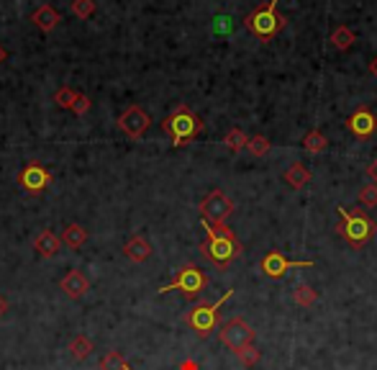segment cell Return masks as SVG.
<instances>
[{
  "label": "cell",
  "instance_id": "cell-2",
  "mask_svg": "<svg viewBox=\"0 0 377 370\" xmlns=\"http://www.w3.org/2000/svg\"><path fill=\"white\" fill-rule=\"evenodd\" d=\"M277 3H280V0H267L265 6H259L254 13H249L244 18L246 31H251V34H254L259 41H265V44L272 41V39L285 29V23H288V18L277 11Z\"/></svg>",
  "mask_w": 377,
  "mask_h": 370
},
{
  "label": "cell",
  "instance_id": "cell-27",
  "mask_svg": "<svg viewBox=\"0 0 377 370\" xmlns=\"http://www.w3.org/2000/svg\"><path fill=\"white\" fill-rule=\"evenodd\" d=\"M72 13L82 21H88L95 13V0H72Z\"/></svg>",
  "mask_w": 377,
  "mask_h": 370
},
{
  "label": "cell",
  "instance_id": "cell-9",
  "mask_svg": "<svg viewBox=\"0 0 377 370\" xmlns=\"http://www.w3.org/2000/svg\"><path fill=\"white\" fill-rule=\"evenodd\" d=\"M18 185L23 190H29V193H41V190H46L52 185V173L41 162H29L18 173Z\"/></svg>",
  "mask_w": 377,
  "mask_h": 370
},
{
  "label": "cell",
  "instance_id": "cell-22",
  "mask_svg": "<svg viewBox=\"0 0 377 370\" xmlns=\"http://www.w3.org/2000/svg\"><path fill=\"white\" fill-rule=\"evenodd\" d=\"M93 340H88L85 334H77L72 342H70V352H72V357H77V360H85V357L93 352Z\"/></svg>",
  "mask_w": 377,
  "mask_h": 370
},
{
  "label": "cell",
  "instance_id": "cell-35",
  "mask_svg": "<svg viewBox=\"0 0 377 370\" xmlns=\"http://www.w3.org/2000/svg\"><path fill=\"white\" fill-rule=\"evenodd\" d=\"M6 60H8V52H6V46L0 44V65H3Z\"/></svg>",
  "mask_w": 377,
  "mask_h": 370
},
{
  "label": "cell",
  "instance_id": "cell-10",
  "mask_svg": "<svg viewBox=\"0 0 377 370\" xmlns=\"http://www.w3.org/2000/svg\"><path fill=\"white\" fill-rule=\"evenodd\" d=\"M116 124H119V128L128 136V139H141V134L149 128L152 119H149V114L141 106H128L124 114L119 116V121Z\"/></svg>",
  "mask_w": 377,
  "mask_h": 370
},
{
  "label": "cell",
  "instance_id": "cell-36",
  "mask_svg": "<svg viewBox=\"0 0 377 370\" xmlns=\"http://www.w3.org/2000/svg\"><path fill=\"white\" fill-rule=\"evenodd\" d=\"M370 72H372V75L377 77V57H375V60L370 62Z\"/></svg>",
  "mask_w": 377,
  "mask_h": 370
},
{
  "label": "cell",
  "instance_id": "cell-33",
  "mask_svg": "<svg viewBox=\"0 0 377 370\" xmlns=\"http://www.w3.org/2000/svg\"><path fill=\"white\" fill-rule=\"evenodd\" d=\"M180 370H198V363L195 360H185V363L180 365Z\"/></svg>",
  "mask_w": 377,
  "mask_h": 370
},
{
  "label": "cell",
  "instance_id": "cell-8",
  "mask_svg": "<svg viewBox=\"0 0 377 370\" xmlns=\"http://www.w3.org/2000/svg\"><path fill=\"white\" fill-rule=\"evenodd\" d=\"M200 213L206 221H213V224H223L234 213V201H231L223 190H211L203 201L198 204Z\"/></svg>",
  "mask_w": 377,
  "mask_h": 370
},
{
  "label": "cell",
  "instance_id": "cell-6",
  "mask_svg": "<svg viewBox=\"0 0 377 370\" xmlns=\"http://www.w3.org/2000/svg\"><path fill=\"white\" fill-rule=\"evenodd\" d=\"M206 288V272L200 270L198 265H183V270L178 272V278L172 280V283H167L164 288H159V293H170V291H180L183 296H187V298H195V296H200V291Z\"/></svg>",
  "mask_w": 377,
  "mask_h": 370
},
{
  "label": "cell",
  "instance_id": "cell-31",
  "mask_svg": "<svg viewBox=\"0 0 377 370\" xmlns=\"http://www.w3.org/2000/svg\"><path fill=\"white\" fill-rule=\"evenodd\" d=\"M367 175H370V180L377 185V159H375V162H372L370 167H367Z\"/></svg>",
  "mask_w": 377,
  "mask_h": 370
},
{
  "label": "cell",
  "instance_id": "cell-11",
  "mask_svg": "<svg viewBox=\"0 0 377 370\" xmlns=\"http://www.w3.org/2000/svg\"><path fill=\"white\" fill-rule=\"evenodd\" d=\"M259 267L270 278H282L290 267H313V260H288L282 252H270V255L262 257Z\"/></svg>",
  "mask_w": 377,
  "mask_h": 370
},
{
  "label": "cell",
  "instance_id": "cell-15",
  "mask_svg": "<svg viewBox=\"0 0 377 370\" xmlns=\"http://www.w3.org/2000/svg\"><path fill=\"white\" fill-rule=\"evenodd\" d=\"M34 249H37L41 257H54L62 249V237H57L52 229H44L39 232L37 239H34Z\"/></svg>",
  "mask_w": 377,
  "mask_h": 370
},
{
  "label": "cell",
  "instance_id": "cell-1",
  "mask_svg": "<svg viewBox=\"0 0 377 370\" xmlns=\"http://www.w3.org/2000/svg\"><path fill=\"white\" fill-rule=\"evenodd\" d=\"M203 229H206V242L200 244V252L206 260L218 267V270H226L239 255H242V242L237 239V234L231 232V227L226 224H213V221L203 219Z\"/></svg>",
  "mask_w": 377,
  "mask_h": 370
},
{
  "label": "cell",
  "instance_id": "cell-23",
  "mask_svg": "<svg viewBox=\"0 0 377 370\" xmlns=\"http://www.w3.org/2000/svg\"><path fill=\"white\" fill-rule=\"evenodd\" d=\"M223 144H226L231 152H242V150H246V144H249V136H246L242 128H231L229 134L223 136Z\"/></svg>",
  "mask_w": 377,
  "mask_h": 370
},
{
  "label": "cell",
  "instance_id": "cell-12",
  "mask_svg": "<svg viewBox=\"0 0 377 370\" xmlns=\"http://www.w3.org/2000/svg\"><path fill=\"white\" fill-rule=\"evenodd\" d=\"M347 128L352 131L355 136H370L377 131V116L372 114L370 108H359V111H355V114L347 119Z\"/></svg>",
  "mask_w": 377,
  "mask_h": 370
},
{
  "label": "cell",
  "instance_id": "cell-20",
  "mask_svg": "<svg viewBox=\"0 0 377 370\" xmlns=\"http://www.w3.org/2000/svg\"><path fill=\"white\" fill-rule=\"evenodd\" d=\"M326 147H329V139L324 136V131H318V128H313V131H308L303 139V150L311 152V154H321V152H326Z\"/></svg>",
  "mask_w": 377,
  "mask_h": 370
},
{
  "label": "cell",
  "instance_id": "cell-5",
  "mask_svg": "<svg viewBox=\"0 0 377 370\" xmlns=\"http://www.w3.org/2000/svg\"><path fill=\"white\" fill-rule=\"evenodd\" d=\"M162 128L172 136V144H175V147H185L187 142H192V139L200 134L203 121H200L187 106H178L172 111V116H167L162 121Z\"/></svg>",
  "mask_w": 377,
  "mask_h": 370
},
{
  "label": "cell",
  "instance_id": "cell-32",
  "mask_svg": "<svg viewBox=\"0 0 377 370\" xmlns=\"http://www.w3.org/2000/svg\"><path fill=\"white\" fill-rule=\"evenodd\" d=\"M216 21H218V23L213 26V31H226V29H229V23H226L229 18H216Z\"/></svg>",
  "mask_w": 377,
  "mask_h": 370
},
{
  "label": "cell",
  "instance_id": "cell-16",
  "mask_svg": "<svg viewBox=\"0 0 377 370\" xmlns=\"http://www.w3.org/2000/svg\"><path fill=\"white\" fill-rule=\"evenodd\" d=\"M124 255L128 257V260H133V263H144V260L152 257V244H149V239H144V237H131V239L124 244Z\"/></svg>",
  "mask_w": 377,
  "mask_h": 370
},
{
  "label": "cell",
  "instance_id": "cell-25",
  "mask_svg": "<svg viewBox=\"0 0 377 370\" xmlns=\"http://www.w3.org/2000/svg\"><path fill=\"white\" fill-rule=\"evenodd\" d=\"M270 139H267L265 134H257V136H251L249 144H246V150L251 152V157H265L267 152H270Z\"/></svg>",
  "mask_w": 377,
  "mask_h": 370
},
{
  "label": "cell",
  "instance_id": "cell-19",
  "mask_svg": "<svg viewBox=\"0 0 377 370\" xmlns=\"http://www.w3.org/2000/svg\"><path fill=\"white\" fill-rule=\"evenodd\" d=\"M355 41H357V34L349 29V26H344V23L331 31V44L336 46V49H341V52H347V49L355 44Z\"/></svg>",
  "mask_w": 377,
  "mask_h": 370
},
{
  "label": "cell",
  "instance_id": "cell-14",
  "mask_svg": "<svg viewBox=\"0 0 377 370\" xmlns=\"http://www.w3.org/2000/svg\"><path fill=\"white\" fill-rule=\"evenodd\" d=\"M60 288H62V293H65L67 298H82V296L88 293L90 280L85 278L80 270H72V272H67L65 278L60 280Z\"/></svg>",
  "mask_w": 377,
  "mask_h": 370
},
{
  "label": "cell",
  "instance_id": "cell-21",
  "mask_svg": "<svg viewBox=\"0 0 377 370\" xmlns=\"http://www.w3.org/2000/svg\"><path fill=\"white\" fill-rule=\"evenodd\" d=\"M100 370H131V365H128V360L124 357V352L111 350V352H105V355L100 357Z\"/></svg>",
  "mask_w": 377,
  "mask_h": 370
},
{
  "label": "cell",
  "instance_id": "cell-26",
  "mask_svg": "<svg viewBox=\"0 0 377 370\" xmlns=\"http://www.w3.org/2000/svg\"><path fill=\"white\" fill-rule=\"evenodd\" d=\"M237 355H239V360H242V365H244V368H254V365L262 360V352H259L254 345H246L244 350H239Z\"/></svg>",
  "mask_w": 377,
  "mask_h": 370
},
{
  "label": "cell",
  "instance_id": "cell-34",
  "mask_svg": "<svg viewBox=\"0 0 377 370\" xmlns=\"http://www.w3.org/2000/svg\"><path fill=\"white\" fill-rule=\"evenodd\" d=\"M6 311H8V298L6 296H0V317H3Z\"/></svg>",
  "mask_w": 377,
  "mask_h": 370
},
{
  "label": "cell",
  "instance_id": "cell-28",
  "mask_svg": "<svg viewBox=\"0 0 377 370\" xmlns=\"http://www.w3.org/2000/svg\"><path fill=\"white\" fill-rule=\"evenodd\" d=\"M74 98H77V91H72V88H67V85H62L60 91L54 93V103L62 108H72Z\"/></svg>",
  "mask_w": 377,
  "mask_h": 370
},
{
  "label": "cell",
  "instance_id": "cell-18",
  "mask_svg": "<svg viewBox=\"0 0 377 370\" xmlns=\"http://www.w3.org/2000/svg\"><path fill=\"white\" fill-rule=\"evenodd\" d=\"M308 180H311V173H308V167L303 162H293L285 170V183L293 185V188H303V185H308Z\"/></svg>",
  "mask_w": 377,
  "mask_h": 370
},
{
  "label": "cell",
  "instance_id": "cell-29",
  "mask_svg": "<svg viewBox=\"0 0 377 370\" xmlns=\"http://www.w3.org/2000/svg\"><path fill=\"white\" fill-rule=\"evenodd\" d=\"M359 201H362V206H367V209L377 206V185L375 183H372V185H364V188L359 190Z\"/></svg>",
  "mask_w": 377,
  "mask_h": 370
},
{
  "label": "cell",
  "instance_id": "cell-3",
  "mask_svg": "<svg viewBox=\"0 0 377 370\" xmlns=\"http://www.w3.org/2000/svg\"><path fill=\"white\" fill-rule=\"evenodd\" d=\"M231 296H234V288H229V291L213 303L211 301L195 303V306L185 314V322L190 324L192 332L198 334V337H211V334L221 326V309H223V303L231 301Z\"/></svg>",
  "mask_w": 377,
  "mask_h": 370
},
{
  "label": "cell",
  "instance_id": "cell-13",
  "mask_svg": "<svg viewBox=\"0 0 377 370\" xmlns=\"http://www.w3.org/2000/svg\"><path fill=\"white\" fill-rule=\"evenodd\" d=\"M62 15L60 11L54 6H49V3H44V6H39L34 13H31V23L37 26L39 31H44V34H49V31H54L57 26H60Z\"/></svg>",
  "mask_w": 377,
  "mask_h": 370
},
{
  "label": "cell",
  "instance_id": "cell-17",
  "mask_svg": "<svg viewBox=\"0 0 377 370\" xmlns=\"http://www.w3.org/2000/svg\"><path fill=\"white\" fill-rule=\"evenodd\" d=\"M88 242V229L80 227V224H67L65 232H62V244H67L70 249H80L82 244Z\"/></svg>",
  "mask_w": 377,
  "mask_h": 370
},
{
  "label": "cell",
  "instance_id": "cell-30",
  "mask_svg": "<svg viewBox=\"0 0 377 370\" xmlns=\"http://www.w3.org/2000/svg\"><path fill=\"white\" fill-rule=\"evenodd\" d=\"M70 111H74L77 116H85L90 111V98L88 95H82V93H77V98H74V103H72Z\"/></svg>",
  "mask_w": 377,
  "mask_h": 370
},
{
  "label": "cell",
  "instance_id": "cell-24",
  "mask_svg": "<svg viewBox=\"0 0 377 370\" xmlns=\"http://www.w3.org/2000/svg\"><path fill=\"white\" fill-rule=\"evenodd\" d=\"M316 298H318V293L311 286H305V283H300V286L293 291V301H296L298 306H313Z\"/></svg>",
  "mask_w": 377,
  "mask_h": 370
},
{
  "label": "cell",
  "instance_id": "cell-7",
  "mask_svg": "<svg viewBox=\"0 0 377 370\" xmlns=\"http://www.w3.org/2000/svg\"><path fill=\"white\" fill-rule=\"evenodd\" d=\"M218 337H221L223 345L229 350H234V352L244 350L246 345H254V329H251V324H246L242 317H234V319H229V322H223V324L218 326Z\"/></svg>",
  "mask_w": 377,
  "mask_h": 370
},
{
  "label": "cell",
  "instance_id": "cell-4",
  "mask_svg": "<svg viewBox=\"0 0 377 370\" xmlns=\"http://www.w3.org/2000/svg\"><path fill=\"white\" fill-rule=\"evenodd\" d=\"M339 234L347 239L349 244H355V247H362V244H367L375 237L377 227L375 221L367 216V213L362 211V209H355V211H349V209H344L341 206L339 209Z\"/></svg>",
  "mask_w": 377,
  "mask_h": 370
}]
</instances>
